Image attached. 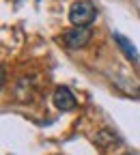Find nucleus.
I'll use <instances>...</instances> for the list:
<instances>
[{"label":"nucleus","instance_id":"1","mask_svg":"<svg viewBox=\"0 0 140 155\" xmlns=\"http://www.w3.org/2000/svg\"><path fill=\"white\" fill-rule=\"evenodd\" d=\"M97 17L95 7L88 2V0H80V2H73L69 9V22L73 26H88L93 24V19Z\"/></svg>","mask_w":140,"mask_h":155},{"label":"nucleus","instance_id":"2","mask_svg":"<svg viewBox=\"0 0 140 155\" xmlns=\"http://www.w3.org/2000/svg\"><path fill=\"white\" fill-rule=\"evenodd\" d=\"M91 37H93V30L88 26H75L71 30L65 32V45L67 48H84L88 41H91Z\"/></svg>","mask_w":140,"mask_h":155},{"label":"nucleus","instance_id":"3","mask_svg":"<svg viewBox=\"0 0 140 155\" xmlns=\"http://www.w3.org/2000/svg\"><path fill=\"white\" fill-rule=\"evenodd\" d=\"M52 99H54V106L61 110V112H69V110H73V108L78 106L75 95H73L71 88H67V86H56Z\"/></svg>","mask_w":140,"mask_h":155},{"label":"nucleus","instance_id":"4","mask_svg":"<svg viewBox=\"0 0 140 155\" xmlns=\"http://www.w3.org/2000/svg\"><path fill=\"white\" fill-rule=\"evenodd\" d=\"M114 41H116V45H118V50H121L132 63H138V58H140V54H138V50H136V45L129 41L127 37H123V35H118V32H114Z\"/></svg>","mask_w":140,"mask_h":155}]
</instances>
